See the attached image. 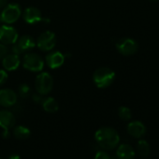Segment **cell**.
<instances>
[{
	"label": "cell",
	"instance_id": "6da1fadb",
	"mask_svg": "<svg viewBox=\"0 0 159 159\" xmlns=\"http://www.w3.org/2000/svg\"><path fill=\"white\" fill-rule=\"evenodd\" d=\"M95 139L99 147L104 150H113L120 141L117 131L111 127H101L97 130Z\"/></svg>",
	"mask_w": 159,
	"mask_h": 159
},
{
	"label": "cell",
	"instance_id": "7a4b0ae2",
	"mask_svg": "<svg viewBox=\"0 0 159 159\" xmlns=\"http://www.w3.org/2000/svg\"><path fill=\"white\" fill-rule=\"evenodd\" d=\"M114 79L115 73L109 67H99L95 71L93 75V81L96 86L98 88L109 87L113 83Z\"/></svg>",
	"mask_w": 159,
	"mask_h": 159
},
{
	"label": "cell",
	"instance_id": "3957f363",
	"mask_svg": "<svg viewBox=\"0 0 159 159\" xmlns=\"http://www.w3.org/2000/svg\"><path fill=\"white\" fill-rule=\"evenodd\" d=\"M35 84L37 93L42 96H46L52 90L53 79L48 72H42L37 76Z\"/></svg>",
	"mask_w": 159,
	"mask_h": 159
},
{
	"label": "cell",
	"instance_id": "277c9868",
	"mask_svg": "<svg viewBox=\"0 0 159 159\" xmlns=\"http://www.w3.org/2000/svg\"><path fill=\"white\" fill-rule=\"evenodd\" d=\"M21 15L22 11L18 4H9L3 9L1 14H0V20L4 24L11 25L15 23Z\"/></svg>",
	"mask_w": 159,
	"mask_h": 159
},
{
	"label": "cell",
	"instance_id": "5b68a950",
	"mask_svg": "<svg viewBox=\"0 0 159 159\" xmlns=\"http://www.w3.org/2000/svg\"><path fill=\"white\" fill-rule=\"evenodd\" d=\"M23 66L25 69L29 71L39 72L44 67V61L39 54L28 52L24 56Z\"/></svg>",
	"mask_w": 159,
	"mask_h": 159
},
{
	"label": "cell",
	"instance_id": "8992f818",
	"mask_svg": "<svg viewBox=\"0 0 159 159\" xmlns=\"http://www.w3.org/2000/svg\"><path fill=\"white\" fill-rule=\"evenodd\" d=\"M16 123L14 114L7 110L0 111V127L3 128V138L7 139L10 137L9 130L13 128Z\"/></svg>",
	"mask_w": 159,
	"mask_h": 159
},
{
	"label": "cell",
	"instance_id": "52a82bcc",
	"mask_svg": "<svg viewBox=\"0 0 159 159\" xmlns=\"http://www.w3.org/2000/svg\"><path fill=\"white\" fill-rule=\"evenodd\" d=\"M116 49L117 51L125 56H129V55H133L138 52L139 46L138 43L129 38H124L121 39L117 43H116Z\"/></svg>",
	"mask_w": 159,
	"mask_h": 159
},
{
	"label": "cell",
	"instance_id": "ba28073f",
	"mask_svg": "<svg viewBox=\"0 0 159 159\" xmlns=\"http://www.w3.org/2000/svg\"><path fill=\"white\" fill-rule=\"evenodd\" d=\"M56 43V38L54 33L51 31H45L39 37L37 40V46L43 52H49L52 50Z\"/></svg>",
	"mask_w": 159,
	"mask_h": 159
},
{
	"label": "cell",
	"instance_id": "9c48e42d",
	"mask_svg": "<svg viewBox=\"0 0 159 159\" xmlns=\"http://www.w3.org/2000/svg\"><path fill=\"white\" fill-rule=\"evenodd\" d=\"M18 33L12 26L4 25L0 27V42L5 45H12L18 40Z\"/></svg>",
	"mask_w": 159,
	"mask_h": 159
},
{
	"label": "cell",
	"instance_id": "30bf717a",
	"mask_svg": "<svg viewBox=\"0 0 159 159\" xmlns=\"http://www.w3.org/2000/svg\"><path fill=\"white\" fill-rule=\"evenodd\" d=\"M24 20L25 23H27L29 25H35L39 22H45V23L50 22L49 19L42 18L40 11H39L37 8H34V7H29L25 10Z\"/></svg>",
	"mask_w": 159,
	"mask_h": 159
},
{
	"label": "cell",
	"instance_id": "8fae6325",
	"mask_svg": "<svg viewBox=\"0 0 159 159\" xmlns=\"http://www.w3.org/2000/svg\"><path fill=\"white\" fill-rule=\"evenodd\" d=\"M17 103V95L11 89L0 90V105L4 108L13 107Z\"/></svg>",
	"mask_w": 159,
	"mask_h": 159
},
{
	"label": "cell",
	"instance_id": "7c38bea8",
	"mask_svg": "<svg viewBox=\"0 0 159 159\" xmlns=\"http://www.w3.org/2000/svg\"><path fill=\"white\" fill-rule=\"evenodd\" d=\"M65 59H66V55L63 54L62 52H52L47 54L46 63H47L49 67H51L52 69H55V68L60 67L64 64Z\"/></svg>",
	"mask_w": 159,
	"mask_h": 159
},
{
	"label": "cell",
	"instance_id": "4fadbf2b",
	"mask_svg": "<svg viewBox=\"0 0 159 159\" xmlns=\"http://www.w3.org/2000/svg\"><path fill=\"white\" fill-rule=\"evenodd\" d=\"M21 64L20 56L15 53H11L7 54L3 59H2V65L3 67L8 70V71H13L16 70Z\"/></svg>",
	"mask_w": 159,
	"mask_h": 159
},
{
	"label": "cell",
	"instance_id": "5bb4252c",
	"mask_svg": "<svg viewBox=\"0 0 159 159\" xmlns=\"http://www.w3.org/2000/svg\"><path fill=\"white\" fill-rule=\"evenodd\" d=\"M127 132L130 136L134 138H141L146 133V127L145 125L139 122V121H133L128 124L127 125Z\"/></svg>",
	"mask_w": 159,
	"mask_h": 159
},
{
	"label": "cell",
	"instance_id": "9a60e30c",
	"mask_svg": "<svg viewBox=\"0 0 159 159\" xmlns=\"http://www.w3.org/2000/svg\"><path fill=\"white\" fill-rule=\"evenodd\" d=\"M15 45L18 47L20 52L23 53L33 49L36 46V41L30 36H23L18 39V40L15 42Z\"/></svg>",
	"mask_w": 159,
	"mask_h": 159
},
{
	"label": "cell",
	"instance_id": "2e32d148",
	"mask_svg": "<svg viewBox=\"0 0 159 159\" xmlns=\"http://www.w3.org/2000/svg\"><path fill=\"white\" fill-rule=\"evenodd\" d=\"M135 155V150L129 144H121L116 151L118 159H134Z\"/></svg>",
	"mask_w": 159,
	"mask_h": 159
},
{
	"label": "cell",
	"instance_id": "e0dca14e",
	"mask_svg": "<svg viewBox=\"0 0 159 159\" xmlns=\"http://www.w3.org/2000/svg\"><path fill=\"white\" fill-rule=\"evenodd\" d=\"M41 105L43 110L49 113H54L59 109L58 103L53 98H44L43 101L41 102Z\"/></svg>",
	"mask_w": 159,
	"mask_h": 159
},
{
	"label": "cell",
	"instance_id": "ac0fdd59",
	"mask_svg": "<svg viewBox=\"0 0 159 159\" xmlns=\"http://www.w3.org/2000/svg\"><path fill=\"white\" fill-rule=\"evenodd\" d=\"M13 135L16 139H20V140H24L30 137L31 135V131L28 127L24 126V125H17L16 127H14L13 129Z\"/></svg>",
	"mask_w": 159,
	"mask_h": 159
},
{
	"label": "cell",
	"instance_id": "d6986e66",
	"mask_svg": "<svg viewBox=\"0 0 159 159\" xmlns=\"http://www.w3.org/2000/svg\"><path fill=\"white\" fill-rule=\"evenodd\" d=\"M150 145L146 140H139V142L137 143V152L138 153L142 156V157H146L150 154Z\"/></svg>",
	"mask_w": 159,
	"mask_h": 159
},
{
	"label": "cell",
	"instance_id": "ffe728a7",
	"mask_svg": "<svg viewBox=\"0 0 159 159\" xmlns=\"http://www.w3.org/2000/svg\"><path fill=\"white\" fill-rule=\"evenodd\" d=\"M118 115H119V117H120L122 120H124V121H128V120H130V119H131V116H132L130 109L127 108V107H125V106L119 108V110H118Z\"/></svg>",
	"mask_w": 159,
	"mask_h": 159
},
{
	"label": "cell",
	"instance_id": "44dd1931",
	"mask_svg": "<svg viewBox=\"0 0 159 159\" xmlns=\"http://www.w3.org/2000/svg\"><path fill=\"white\" fill-rule=\"evenodd\" d=\"M31 92H30V87L29 85L23 84L19 86L18 88V95L21 97V98H27L30 96Z\"/></svg>",
	"mask_w": 159,
	"mask_h": 159
},
{
	"label": "cell",
	"instance_id": "7402d4cb",
	"mask_svg": "<svg viewBox=\"0 0 159 159\" xmlns=\"http://www.w3.org/2000/svg\"><path fill=\"white\" fill-rule=\"evenodd\" d=\"M94 159H111V158L110 154L107 153L105 151H98L96 153Z\"/></svg>",
	"mask_w": 159,
	"mask_h": 159
},
{
	"label": "cell",
	"instance_id": "603a6c76",
	"mask_svg": "<svg viewBox=\"0 0 159 159\" xmlns=\"http://www.w3.org/2000/svg\"><path fill=\"white\" fill-rule=\"evenodd\" d=\"M8 54V48L5 44L0 42V59H3Z\"/></svg>",
	"mask_w": 159,
	"mask_h": 159
},
{
	"label": "cell",
	"instance_id": "cb8c5ba5",
	"mask_svg": "<svg viewBox=\"0 0 159 159\" xmlns=\"http://www.w3.org/2000/svg\"><path fill=\"white\" fill-rule=\"evenodd\" d=\"M8 80V74L5 70H0V86L3 85Z\"/></svg>",
	"mask_w": 159,
	"mask_h": 159
},
{
	"label": "cell",
	"instance_id": "d4e9b609",
	"mask_svg": "<svg viewBox=\"0 0 159 159\" xmlns=\"http://www.w3.org/2000/svg\"><path fill=\"white\" fill-rule=\"evenodd\" d=\"M32 99H33V101H34V102H36V103H40V104H41V102L43 101L44 98H43V96H42V95H40V94H39V93H37V94L32 95Z\"/></svg>",
	"mask_w": 159,
	"mask_h": 159
},
{
	"label": "cell",
	"instance_id": "484cf974",
	"mask_svg": "<svg viewBox=\"0 0 159 159\" xmlns=\"http://www.w3.org/2000/svg\"><path fill=\"white\" fill-rule=\"evenodd\" d=\"M8 0H0V9H4L7 6Z\"/></svg>",
	"mask_w": 159,
	"mask_h": 159
},
{
	"label": "cell",
	"instance_id": "4316f807",
	"mask_svg": "<svg viewBox=\"0 0 159 159\" xmlns=\"http://www.w3.org/2000/svg\"><path fill=\"white\" fill-rule=\"evenodd\" d=\"M8 159H21V157H20V155L17 154V153H12V154H11V155L9 156Z\"/></svg>",
	"mask_w": 159,
	"mask_h": 159
},
{
	"label": "cell",
	"instance_id": "83f0119b",
	"mask_svg": "<svg viewBox=\"0 0 159 159\" xmlns=\"http://www.w3.org/2000/svg\"><path fill=\"white\" fill-rule=\"evenodd\" d=\"M151 1H157V0H151Z\"/></svg>",
	"mask_w": 159,
	"mask_h": 159
},
{
	"label": "cell",
	"instance_id": "f1b7e54d",
	"mask_svg": "<svg viewBox=\"0 0 159 159\" xmlns=\"http://www.w3.org/2000/svg\"><path fill=\"white\" fill-rule=\"evenodd\" d=\"M0 159H1V158H0Z\"/></svg>",
	"mask_w": 159,
	"mask_h": 159
}]
</instances>
